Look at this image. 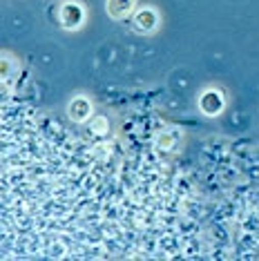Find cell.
I'll return each mask as SVG.
<instances>
[{"label":"cell","mask_w":259,"mask_h":261,"mask_svg":"<svg viewBox=\"0 0 259 261\" xmlns=\"http://www.w3.org/2000/svg\"><path fill=\"white\" fill-rule=\"evenodd\" d=\"M58 14H61L58 20H61V25L65 29H76L83 25V20H85V9L79 3H65Z\"/></svg>","instance_id":"obj_1"},{"label":"cell","mask_w":259,"mask_h":261,"mask_svg":"<svg viewBox=\"0 0 259 261\" xmlns=\"http://www.w3.org/2000/svg\"><path fill=\"white\" fill-rule=\"evenodd\" d=\"M134 3L137 0H108V14H110V18H114V20H123V18H127L130 14L134 11Z\"/></svg>","instance_id":"obj_5"},{"label":"cell","mask_w":259,"mask_h":261,"mask_svg":"<svg viewBox=\"0 0 259 261\" xmlns=\"http://www.w3.org/2000/svg\"><path fill=\"white\" fill-rule=\"evenodd\" d=\"M67 116L74 123H85L92 116V103L87 96H74L67 105Z\"/></svg>","instance_id":"obj_3"},{"label":"cell","mask_w":259,"mask_h":261,"mask_svg":"<svg viewBox=\"0 0 259 261\" xmlns=\"http://www.w3.org/2000/svg\"><path fill=\"white\" fill-rule=\"evenodd\" d=\"M223 105H226L223 103V96L215 90H208L201 98H199V108H201V112L205 116H217L223 110Z\"/></svg>","instance_id":"obj_4"},{"label":"cell","mask_w":259,"mask_h":261,"mask_svg":"<svg viewBox=\"0 0 259 261\" xmlns=\"http://www.w3.org/2000/svg\"><path fill=\"white\" fill-rule=\"evenodd\" d=\"M159 27V14L152 7H143L134 14V29L139 34H152Z\"/></svg>","instance_id":"obj_2"}]
</instances>
